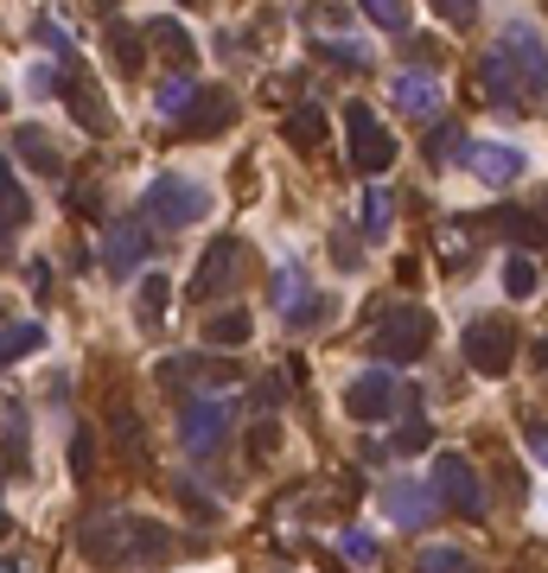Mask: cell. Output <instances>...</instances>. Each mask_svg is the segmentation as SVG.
<instances>
[{
	"instance_id": "1",
	"label": "cell",
	"mask_w": 548,
	"mask_h": 573,
	"mask_svg": "<svg viewBox=\"0 0 548 573\" xmlns=\"http://www.w3.org/2000/svg\"><path fill=\"white\" fill-rule=\"evenodd\" d=\"M141 210H147V230H185V223H198V217L210 210V191L179 179V173H159V179L147 185Z\"/></svg>"
},
{
	"instance_id": "2",
	"label": "cell",
	"mask_w": 548,
	"mask_h": 573,
	"mask_svg": "<svg viewBox=\"0 0 548 573\" xmlns=\"http://www.w3.org/2000/svg\"><path fill=\"white\" fill-rule=\"evenodd\" d=\"M427 344H434V313H421V306H395V313L376 325L370 351H376V364H383V369H395V364H415Z\"/></svg>"
},
{
	"instance_id": "3",
	"label": "cell",
	"mask_w": 548,
	"mask_h": 573,
	"mask_svg": "<svg viewBox=\"0 0 548 573\" xmlns=\"http://www.w3.org/2000/svg\"><path fill=\"white\" fill-rule=\"evenodd\" d=\"M344 134H351V166H358L364 179H376V173L395 166V134L376 122L370 103H344Z\"/></svg>"
},
{
	"instance_id": "4",
	"label": "cell",
	"mask_w": 548,
	"mask_h": 573,
	"mask_svg": "<svg viewBox=\"0 0 548 573\" xmlns=\"http://www.w3.org/2000/svg\"><path fill=\"white\" fill-rule=\"evenodd\" d=\"M434 503L441 510H453V517H466V522H478L485 517V491H478V471H472V459L466 452H441L434 459Z\"/></svg>"
},
{
	"instance_id": "5",
	"label": "cell",
	"mask_w": 548,
	"mask_h": 573,
	"mask_svg": "<svg viewBox=\"0 0 548 573\" xmlns=\"http://www.w3.org/2000/svg\"><path fill=\"white\" fill-rule=\"evenodd\" d=\"M466 364L478 376H504V369L517 364V325L504 313H485L466 325Z\"/></svg>"
},
{
	"instance_id": "6",
	"label": "cell",
	"mask_w": 548,
	"mask_h": 573,
	"mask_svg": "<svg viewBox=\"0 0 548 573\" xmlns=\"http://www.w3.org/2000/svg\"><path fill=\"white\" fill-rule=\"evenodd\" d=\"M497 52L510 58V71L523 77V90H529V96H548V45H542V32L529 27V20H504V32H497Z\"/></svg>"
},
{
	"instance_id": "7",
	"label": "cell",
	"mask_w": 548,
	"mask_h": 573,
	"mask_svg": "<svg viewBox=\"0 0 548 573\" xmlns=\"http://www.w3.org/2000/svg\"><path fill=\"white\" fill-rule=\"evenodd\" d=\"M230 420H236L230 402H217V395H192V402L179 408V440H185V452H217V446L230 440Z\"/></svg>"
},
{
	"instance_id": "8",
	"label": "cell",
	"mask_w": 548,
	"mask_h": 573,
	"mask_svg": "<svg viewBox=\"0 0 548 573\" xmlns=\"http://www.w3.org/2000/svg\"><path fill=\"white\" fill-rule=\"evenodd\" d=\"M275 313L288 319L293 332H307V325H319V319L332 313V300H319L313 286H307L300 261H281V274H275Z\"/></svg>"
},
{
	"instance_id": "9",
	"label": "cell",
	"mask_w": 548,
	"mask_h": 573,
	"mask_svg": "<svg viewBox=\"0 0 548 573\" xmlns=\"http://www.w3.org/2000/svg\"><path fill=\"white\" fill-rule=\"evenodd\" d=\"M147 256H154V230H147V217H115V223H108V236H103L108 274L122 281V274H134Z\"/></svg>"
},
{
	"instance_id": "10",
	"label": "cell",
	"mask_w": 548,
	"mask_h": 573,
	"mask_svg": "<svg viewBox=\"0 0 548 573\" xmlns=\"http://www.w3.org/2000/svg\"><path fill=\"white\" fill-rule=\"evenodd\" d=\"M58 90H64V103H71V115H77V128H90V134H108V103H103V90H96V77H90V64H83V58H71V64H64V77H58Z\"/></svg>"
},
{
	"instance_id": "11",
	"label": "cell",
	"mask_w": 548,
	"mask_h": 573,
	"mask_svg": "<svg viewBox=\"0 0 548 573\" xmlns=\"http://www.w3.org/2000/svg\"><path fill=\"white\" fill-rule=\"evenodd\" d=\"M395 402H402V383H395V369H364L351 389H344V408H351V420H390Z\"/></svg>"
},
{
	"instance_id": "12",
	"label": "cell",
	"mask_w": 548,
	"mask_h": 573,
	"mask_svg": "<svg viewBox=\"0 0 548 573\" xmlns=\"http://www.w3.org/2000/svg\"><path fill=\"white\" fill-rule=\"evenodd\" d=\"M478 96H485V103L492 108H504V115H529V90H523V77L517 71H510V58L504 52H485L478 58Z\"/></svg>"
},
{
	"instance_id": "13",
	"label": "cell",
	"mask_w": 548,
	"mask_h": 573,
	"mask_svg": "<svg viewBox=\"0 0 548 573\" xmlns=\"http://www.w3.org/2000/svg\"><path fill=\"white\" fill-rule=\"evenodd\" d=\"M236 274H242V249H236V236H217V242L205 249V261H198V274H192V300H198V306L217 300Z\"/></svg>"
},
{
	"instance_id": "14",
	"label": "cell",
	"mask_w": 548,
	"mask_h": 573,
	"mask_svg": "<svg viewBox=\"0 0 548 573\" xmlns=\"http://www.w3.org/2000/svg\"><path fill=\"white\" fill-rule=\"evenodd\" d=\"M122 554H128V567H159L173 554V535L154 517H128L122 510Z\"/></svg>"
},
{
	"instance_id": "15",
	"label": "cell",
	"mask_w": 548,
	"mask_h": 573,
	"mask_svg": "<svg viewBox=\"0 0 548 573\" xmlns=\"http://www.w3.org/2000/svg\"><path fill=\"white\" fill-rule=\"evenodd\" d=\"M383 510H390L402 529H421V522H434L441 503H434V491L415 485V478H390V485H383Z\"/></svg>"
},
{
	"instance_id": "16",
	"label": "cell",
	"mask_w": 548,
	"mask_h": 573,
	"mask_svg": "<svg viewBox=\"0 0 548 573\" xmlns=\"http://www.w3.org/2000/svg\"><path fill=\"white\" fill-rule=\"evenodd\" d=\"M466 166L485 185H517L523 179V154H517V147H504V140H472V147H466Z\"/></svg>"
},
{
	"instance_id": "17",
	"label": "cell",
	"mask_w": 548,
	"mask_h": 573,
	"mask_svg": "<svg viewBox=\"0 0 548 573\" xmlns=\"http://www.w3.org/2000/svg\"><path fill=\"white\" fill-rule=\"evenodd\" d=\"M77 548L96 561V567H128V554H122V510H115V517H90V522H83Z\"/></svg>"
},
{
	"instance_id": "18",
	"label": "cell",
	"mask_w": 548,
	"mask_h": 573,
	"mask_svg": "<svg viewBox=\"0 0 548 573\" xmlns=\"http://www.w3.org/2000/svg\"><path fill=\"white\" fill-rule=\"evenodd\" d=\"M236 122V103L224 96V90H198V103H192V115L179 122L185 140H205V134H224Z\"/></svg>"
},
{
	"instance_id": "19",
	"label": "cell",
	"mask_w": 548,
	"mask_h": 573,
	"mask_svg": "<svg viewBox=\"0 0 548 573\" xmlns=\"http://www.w3.org/2000/svg\"><path fill=\"white\" fill-rule=\"evenodd\" d=\"M395 108L402 115H415V122H441V83L427 77V71H409V77H395Z\"/></svg>"
},
{
	"instance_id": "20",
	"label": "cell",
	"mask_w": 548,
	"mask_h": 573,
	"mask_svg": "<svg viewBox=\"0 0 548 573\" xmlns=\"http://www.w3.org/2000/svg\"><path fill=\"white\" fill-rule=\"evenodd\" d=\"M281 134H288V147H300V154H319V147H325V108L300 103L288 122H281Z\"/></svg>"
},
{
	"instance_id": "21",
	"label": "cell",
	"mask_w": 548,
	"mask_h": 573,
	"mask_svg": "<svg viewBox=\"0 0 548 573\" xmlns=\"http://www.w3.org/2000/svg\"><path fill=\"white\" fill-rule=\"evenodd\" d=\"M249 338H256V319L236 313V306H230V313H210L205 319V344H217V351H242Z\"/></svg>"
},
{
	"instance_id": "22",
	"label": "cell",
	"mask_w": 548,
	"mask_h": 573,
	"mask_svg": "<svg viewBox=\"0 0 548 573\" xmlns=\"http://www.w3.org/2000/svg\"><path fill=\"white\" fill-rule=\"evenodd\" d=\"M358 223H364L370 242H383V236L395 230V198L383 191V185H370V191H364V205H358Z\"/></svg>"
},
{
	"instance_id": "23",
	"label": "cell",
	"mask_w": 548,
	"mask_h": 573,
	"mask_svg": "<svg viewBox=\"0 0 548 573\" xmlns=\"http://www.w3.org/2000/svg\"><path fill=\"white\" fill-rule=\"evenodd\" d=\"M108 58H115L122 77H141V64H147V58H141V32L122 27V20H108Z\"/></svg>"
},
{
	"instance_id": "24",
	"label": "cell",
	"mask_w": 548,
	"mask_h": 573,
	"mask_svg": "<svg viewBox=\"0 0 548 573\" xmlns=\"http://www.w3.org/2000/svg\"><path fill=\"white\" fill-rule=\"evenodd\" d=\"M32 217V198H27V185L13 179V166L0 159V230H13V223H27Z\"/></svg>"
},
{
	"instance_id": "25",
	"label": "cell",
	"mask_w": 548,
	"mask_h": 573,
	"mask_svg": "<svg viewBox=\"0 0 548 573\" xmlns=\"http://www.w3.org/2000/svg\"><path fill=\"white\" fill-rule=\"evenodd\" d=\"M141 32H147V39H154L159 52H166V58H173V64H179V71H185V64H192V32H185L179 20H147V27H141Z\"/></svg>"
},
{
	"instance_id": "26",
	"label": "cell",
	"mask_w": 548,
	"mask_h": 573,
	"mask_svg": "<svg viewBox=\"0 0 548 573\" xmlns=\"http://www.w3.org/2000/svg\"><path fill=\"white\" fill-rule=\"evenodd\" d=\"M20 154H27L32 173H64V159H58V140L45 128H20Z\"/></svg>"
},
{
	"instance_id": "27",
	"label": "cell",
	"mask_w": 548,
	"mask_h": 573,
	"mask_svg": "<svg viewBox=\"0 0 548 573\" xmlns=\"http://www.w3.org/2000/svg\"><path fill=\"white\" fill-rule=\"evenodd\" d=\"M159 115H166V122H173V128H179L185 115H192V103H198V90H192V77H166L159 83Z\"/></svg>"
},
{
	"instance_id": "28",
	"label": "cell",
	"mask_w": 548,
	"mask_h": 573,
	"mask_svg": "<svg viewBox=\"0 0 548 573\" xmlns=\"http://www.w3.org/2000/svg\"><path fill=\"white\" fill-rule=\"evenodd\" d=\"M536 286H542V268L529 261V249H517V256L504 261V293H510V300H529Z\"/></svg>"
},
{
	"instance_id": "29",
	"label": "cell",
	"mask_w": 548,
	"mask_h": 573,
	"mask_svg": "<svg viewBox=\"0 0 548 573\" xmlns=\"http://www.w3.org/2000/svg\"><path fill=\"white\" fill-rule=\"evenodd\" d=\"M415 573H472V554H466V548L434 542V548H421V554H415Z\"/></svg>"
},
{
	"instance_id": "30",
	"label": "cell",
	"mask_w": 548,
	"mask_h": 573,
	"mask_svg": "<svg viewBox=\"0 0 548 573\" xmlns=\"http://www.w3.org/2000/svg\"><path fill=\"white\" fill-rule=\"evenodd\" d=\"M27 471V427L20 420H0V478Z\"/></svg>"
},
{
	"instance_id": "31",
	"label": "cell",
	"mask_w": 548,
	"mask_h": 573,
	"mask_svg": "<svg viewBox=\"0 0 548 573\" xmlns=\"http://www.w3.org/2000/svg\"><path fill=\"white\" fill-rule=\"evenodd\" d=\"M492 230L517 236V242H548V223H542V217H529V210H497Z\"/></svg>"
},
{
	"instance_id": "32",
	"label": "cell",
	"mask_w": 548,
	"mask_h": 573,
	"mask_svg": "<svg viewBox=\"0 0 548 573\" xmlns=\"http://www.w3.org/2000/svg\"><path fill=\"white\" fill-rule=\"evenodd\" d=\"M39 344H45V332H39V325H20V319H13V325H7V332H0V364H13V357H27V351H39Z\"/></svg>"
},
{
	"instance_id": "33",
	"label": "cell",
	"mask_w": 548,
	"mask_h": 573,
	"mask_svg": "<svg viewBox=\"0 0 548 573\" xmlns=\"http://www.w3.org/2000/svg\"><path fill=\"white\" fill-rule=\"evenodd\" d=\"M108 420H115V440H128V459H134V466H147V434H141V415L122 402Z\"/></svg>"
},
{
	"instance_id": "34",
	"label": "cell",
	"mask_w": 548,
	"mask_h": 573,
	"mask_svg": "<svg viewBox=\"0 0 548 573\" xmlns=\"http://www.w3.org/2000/svg\"><path fill=\"white\" fill-rule=\"evenodd\" d=\"M90 471H96V434H90V427H71V478L90 485Z\"/></svg>"
},
{
	"instance_id": "35",
	"label": "cell",
	"mask_w": 548,
	"mask_h": 573,
	"mask_svg": "<svg viewBox=\"0 0 548 573\" xmlns=\"http://www.w3.org/2000/svg\"><path fill=\"white\" fill-rule=\"evenodd\" d=\"M166 300H173V286H166V274H147V281H141V325H159V313H166Z\"/></svg>"
},
{
	"instance_id": "36",
	"label": "cell",
	"mask_w": 548,
	"mask_h": 573,
	"mask_svg": "<svg viewBox=\"0 0 548 573\" xmlns=\"http://www.w3.org/2000/svg\"><path fill=\"white\" fill-rule=\"evenodd\" d=\"M453 154H466L459 128H453V122H434V134H427V159H434V166H446Z\"/></svg>"
},
{
	"instance_id": "37",
	"label": "cell",
	"mask_w": 548,
	"mask_h": 573,
	"mask_svg": "<svg viewBox=\"0 0 548 573\" xmlns=\"http://www.w3.org/2000/svg\"><path fill=\"white\" fill-rule=\"evenodd\" d=\"M364 20L370 27H383V32H409V7H402V0H370Z\"/></svg>"
},
{
	"instance_id": "38",
	"label": "cell",
	"mask_w": 548,
	"mask_h": 573,
	"mask_svg": "<svg viewBox=\"0 0 548 573\" xmlns=\"http://www.w3.org/2000/svg\"><path fill=\"white\" fill-rule=\"evenodd\" d=\"M275 446H281V427H275V415H261L256 427H249V466H261Z\"/></svg>"
},
{
	"instance_id": "39",
	"label": "cell",
	"mask_w": 548,
	"mask_h": 573,
	"mask_svg": "<svg viewBox=\"0 0 548 573\" xmlns=\"http://www.w3.org/2000/svg\"><path fill=\"white\" fill-rule=\"evenodd\" d=\"M319 58H332L339 71H364V64H370L364 45H351V39H325V45H319Z\"/></svg>"
},
{
	"instance_id": "40",
	"label": "cell",
	"mask_w": 548,
	"mask_h": 573,
	"mask_svg": "<svg viewBox=\"0 0 548 573\" xmlns=\"http://www.w3.org/2000/svg\"><path fill=\"white\" fill-rule=\"evenodd\" d=\"M427 440H434V427H427V420H402V427H395V440H390V452H421Z\"/></svg>"
},
{
	"instance_id": "41",
	"label": "cell",
	"mask_w": 548,
	"mask_h": 573,
	"mask_svg": "<svg viewBox=\"0 0 548 573\" xmlns=\"http://www.w3.org/2000/svg\"><path fill=\"white\" fill-rule=\"evenodd\" d=\"M441 256H446V268H466V230H453V223H446V230H441Z\"/></svg>"
},
{
	"instance_id": "42",
	"label": "cell",
	"mask_w": 548,
	"mask_h": 573,
	"mask_svg": "<svg viewBox=\"0 0 548 573\" xmlns=\"http://www.w3.org/2000/svg\"><path fill=\"white\" fill-rule=\"evenodd\" d=\"M523 440H529V452L548 466V420H536V415H523Z\"/></svg>"
},
{
	"instance_id": "43",
	"label": "cell",
	"mask_w": 548,
	"mask_h": 573,
	"mask_svg": "<svg viewBox=\"0 0 548 573\" xmlns=\"http://www.w3.org/2000/svg\"><path fill=\"white\" fill-rule=\"evenodd\" d=\"M344 554H351V561H376V542H370L364 529H351V535H344Z\"/></svg>"
},
{
	"instance_id": "44",
	"label": "cell",
	"mask_w": 548,
	"mask_h": 573,
	"mask_svg": "<svg viewBox=\"0 0 548 573\" xmlns=\"http://www.w3.org/2000/svg\"><path fill=\"white\" fill-rule=\"evenodd\" d=\"M261 408H281V395H288V383H281V376H268V383H261Z\"/></svg>"
},
{
	"instance_id": "45",
	"label": "cell",
	"mask_w": 548,
	"mask_h": 573,
	"mask_svg": "<svg viewBox=\"0 0 548 573\" xmlns=\"http://www.w3.org/2000/svg\"><path fill=\"white\" fill-rule=\"evenodd\" d=\"M441 13H446V20H453V27H466V20H472V0H446Z\"/></svg>"
},
{
	"instance_id": "46",
	"label": "cell",
	"mask_w": 548,
	"mask_h": 573,
	"mask_svg": "<svg viewBox=\"0 0 548 573\" xmlns=\"http://www.w3.org/2000/svg\"><path fill=\"white\" fill-rule=\"evenodd\" d=\"M0 573H32V554H7V561H0Z\"/></svg>"
},
{
	"instance_id": "47",
	"label": "cell",
	"mask_w": 548,
	"mask_h": 573,
	"mask_svg": "<svg viewBox=\"0 0 548 573\" xmlns=\"http://www.w3.org/2000/svg\"><path fill=\"white\" fill-rule=\"evenodd\" d=\"M529 357H536V369H548V338H536V344H529Z\"/></svg>"
},
{
	"instance_id": "48",
	"label": "cell",
	"mask_w": 548,
	"mask_h": 573,
	"mask_svg": "<svg viewBox=\"0 0 548 573\" xmlns=\"http://www.w3.org/2000/svg\"><path fill=\"white\" fill-rule=\"evenodd\" d=\"M0 261H7V230H0Z\"/></svg>"
},
{
	"instance_id": "49",
	"label": "cell",
	"mask_w": 548,
	"mask_h": 573,
	"mask_svg": "<svg viewBox=\"0 0 548 573\" xmlns=\"http://www.w3.org/2000/svg\"><path fill=\"white\" fill-rule=\"evenodd\" d=\"M0 108H7V90H0Z\"/></svg>"
}]
</instances>
